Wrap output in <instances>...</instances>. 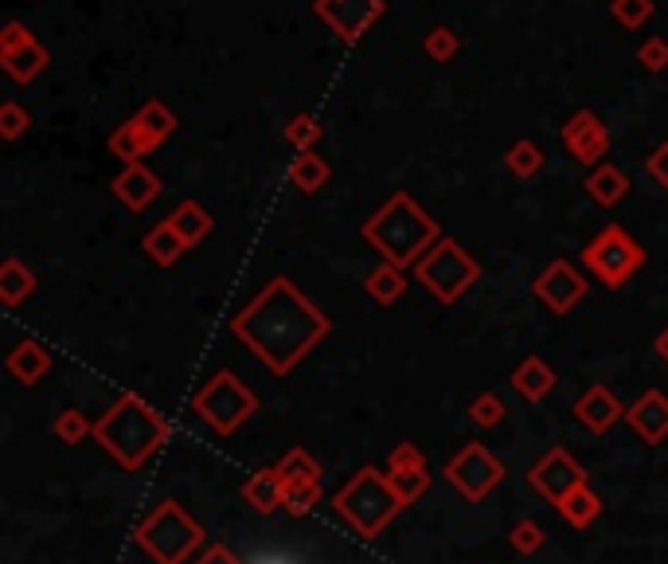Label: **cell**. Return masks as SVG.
Returning <instances> with one entry per match:
<instances>
[{
	"label": "cell",
	"instance_id": "cell-1",
	"mask_svg": "<svg viewBox=\"0 0 668 564\" xmlns=\"http://www.w3.org/2000/svg\"><path fill=\"white\" fill-rule=\"evenodd\" d=\"M231 333L274 376H289L333 333V321L313 298L297 291L294 279L278 274L235 314Z\"/></svg>",
	"mask_w": 668,
	"mask_h": 564
},
{
	"label": "cell",
	"instance_id": "cell-2",
	"mask_svg": "<svg viewBox=\"0 0 668 564\" xmlns=\"http://www.w3.org/2000/svg\"><path fill=\"white\" fill-rule=\"evenodd\" d=\"M363 244L380 251L383 263L415 271V263L442 239V227L410 192H391L360 224Z\"/></svg>",
	"mask_w": 668,
	"mask_h": 564
},
{
	"label": "cell",
	"instance_id": "cell-3",
	"mask_svg": "<svg viewBox=\"0 0 668 564\" xmlns=\"http://www.w3.org/2000/svg\"><path fill=\"white\" fill-rule=\"evenodd\" d=\"M94 439L103 443L121 470H141L172 439V423L153 404H145L138 392H126L114 400V408L103 420L94 423Z\"/></svg>",
	"mask_w": 668,
	"mask_h": 564
},
{
	"label": "cell",
	"instance_id": "cell-4",
	"mask_svg": "<svg viewBox=\"0 0 668 564\" xmlns=\"http://www.w3.org/2000/svg\"><path fill=\"white\" fill-rule=\"evenodd\" d=\"M333 509L356 537L375 541V537H380L383 529L395 521V514L403 509V502L395 498V490L387 486V470L360 467L353 479L336 490Z\"/></svg>",
	"mask_w": 668,
	"mask_h": 564
},
{
	"label": "cell",
	"instance_id": "cell-5",
	"mask_svg": "<svg viewBox=\"0 0 668 564\" xmlns=\"http://www.w3.org/2000/svg\"><path fill=\"white\" fill-rule=\"evenodd\" d=\"M138 549L157 564H188L195 553L207 549V529L180 506L177 498H165L145 517L133 533Z\"/></svg>",
	"mask_w": 668,
	"mask_h": 564
},
{
	"label": "cell",
	"instance_id": "cell-6",
	"mask_svg": "<svg viewBox=\"0 0 668 564\" xmlns=\"http://www.w3.org/2000/svg\"><path fill=\"white\" fill-rule=\"evenodd\" d=\"M415 282H422V291L442 302V306H454L465 291H474L481 282V263L457 239L442 235L415 263Z\"/></svg>",
	"mask_w": 668,
	"mask_h": 564
},
{
	"label": "cell",
	"instance_id": "cell-7",
	"mask_svg": "<svg viewBox=\"0 0 668 564\" xmlns=\"http://www.w3.org/2000/svg\"><path fill=\"white\" fill-rule=\"evenodd\" d=\"M192 412L212 427L219 439L235 435L242 423L259 412V396L242 385L231 368H219L215 376H207V385L192 396Z\"/></svg>",
	"mask_w": 668,
	"mask_h": 564
},
{
	"label": "cell",
	"instance_id": "cell-8",
	"mask_svg": "<svg viewBox=\"0 0 668 564\" xmlns=\"http://www.w3.org/2000/svg\"><path fill=\"white\" fill-rule=\"evenodd\" d=\"M578 259H583V267L603 282L606 291H618V286H625V282L645 267V247H641L622 224H606L603 232L583 247Z\"/></svg>",
	"mask_w": 668,
	"mask_h": 564
},
{
	"label": "cell",
	"instance_id": "cell-9",
	"mask_svg": "<svg viewBox=\"0 0 668 564\" xmlns=\"http://www.w3.org/2000/svg\"><path fill=\"white\" fill-rule=\"evenodd\" d=\"M445 479H450V486H454L462 498L485 502L492 490L509 479V470H504V462L497 459L485 443H465L462 451L445 462Z\"/></svg>",
	"mask_w": 668,
	"mask_h": 564
},
{
	"label": "cell",
	"instance_id": "cell-10",
	"mask_svg": "<svg viewBox=\"0 0 668 564\" xmlns=\"http://www.w3.org/2000/svg\"><path fill=\"white\" fill-rule=\"evenodd\" d=\"M586 482H591V479H586L583 462H578L571 451H563V447L544 451V459L528 470V486L536 490L544 502H551V509H556L559 502L571 494V490L586 486Z\"/></svg>",
	"mask_w": 668,
	"mask_h": 564
},
{
	"label": "cell",
	"instance_id": "cell-11",
	"mask_svg": "<svg viewBox=\"0 0 668 564\" xmlns=\"http://www.w3.org/2000/svg\"><path fill=\"white\" fill-rule=\"evenodd\" d=\"M586 291H591V282L566 263V259H551V263L536 274V282H532V294H536L551 314H559V318L575 310L578 302L586 298Z\"/></svg>",
	"mask_w": 668,
	"mask_h": 564
},
{
	"label": "cell",
	"instance_id": "cell-12",
	"mask_svg": "<svg viewBox=\"0 0 668 564\" xmlns=\"http://www.w3.org/2000/svg\"><path fill=\"white\" fill-rule=\"evenodd\" d=\"M383 0H313L317 20L344 44H356L363 32L383 16Z\"/></svg>",
	"mask_w": 668,
	"mask_h": 564
},
{
	"label": "cell",
	"instance_id": "cell-13",
	"mask_svg": "<svg viewBox=\"0 0 668 564\" xmlns=\"http://www.w3.org/2000/svg\"><path fill=\"white\" fill-rule=\"evenodd\" d=\"M559 141H563V150L571 153L578 165H586V169H598L603 157L610 153V130H606V122L594 110L571 114V118L563 122Z\"/></svg>",
	"mask_w": 668,
	"mask_h": 564
},
{
	"label": "cell",
	"instance_id": "cell-14",
	"mask_svg": "<svg viewBox=\"0 0 668 564\" xmlns=\"http://www.w3.org/2000/svg\"><path fill=\"white\" fill-rule=\"evenodd\" d=\"M625 412H630V408H625L622 400L613 396L610 385H591V388H586V392L575 400V420L583 423V427H586L591 435L613 432V423L625 420Z\"/></svg>",
	"mask_w": 668,
	"mask_h": 564
},
{
	"label": "cell",
	"instance_id": "cell-15",
	"mask_svg": "<svg viewBox=\"0 0 668 564\" xmlns=\"http://www.w3.org/2000/svg\"><path fill=\"white\" fill-rule=\"evenodd\" d=\"M625 423L637 432L641 443H649V447L665 443L668 439V396L657 392V388L641 392L630 404V412H625Z\"/></svg>",
	"mask_w": 668,
	"mask_h": 564
},
{
	"label": "cell",
	"instance_id": "cell-16",
	"mask_svg": "<svg viewBox=\"0 0 668 564\" xmlns=\"http://www.w3.org/2000/svg\"><path fill=\"white\" fill-rule=\"evenodd\" d=\"M160 177L153 169H145V165H126V169L114 177V185H110V192H114V200L118 204H126L130 212H145L153 200L160 197Z\"/></svg>",
	"mask_w": 668,
	"mask_h": 564
},
{
	"label": "cell",
	"instance_id": "cell-17",
	"mask_svg": "<svg viewBox=\"0 0 668 564\" xmlns=\"http://www.w3.org/2000/svg\"><path fill=\"white\" fill-rule=\"evenodd\" d=\"M509 385H512V392L524 396L528 404H544V400L556 392L559 376H556V368H551L544 357H524L516 368H512Z\"/></svg>",
	"mask_w": 668,
	"mask_h": 564
},
{
	"label": "cell",
	"instance_id": "cell-18",
	"mask_svg": "<svg viewBox=\"0 0 668 564\" xmlns=\"http://www.w3.org/2000/svg\"><path fill=\"white\" fill-rule=\"evenodd\" d=\"M583 188H586V197H591L598 208H618L625 197H630V188H633V185H630V177H625V173L618 169V165L603 161L598 169L586 173Z\"/></svg>",
	"mask_w": 668,
	"mask_h": 564
},
{
	"label": "cell",
	"instance_id": "cell-19",
	"mask_svg": "<svg viewBox=\"0 0 668 564\" xmlns=\"http://www.w3.org/2000/svg\"><path fill=\"white\" fill-rule=\"evenodd\" d=\"M39 279L36 271H32L24 259H16V255H9L4 263H0V302L9 306V310H16V306H24V302L36 294Z\"/></svg>",
	"mask_w": 668,
	"mask_h": 564
},
{
	"label": "cell",
	"instance_id": "cell-20",
	"mask_svg": "<svg viewBox=\"0 0 668 564\" xmlns=\"http://www.w3.org/2000/svg\"><path fill=\"white\" fill-rule=\"evenodd\" d=\"M282 479H278V467H262L254 470L251 479L242 482V502L254 509V514H274V509H282Z\"/></svg>",
	"mask_w": 668,
	"mask_h": 564
},
{
	"label": "cell",
	"instance_id": "cell-21",
	"mask_svg": "<svg viewBox=\"0 0 668 564\" xmlns=\"http://www.w3.org/2000/svg\"><path fill=\"white\" fill-rule=\"evenodd\" d=\"M4 365H9V373L16 376L20 385H39V380L51 373V365H56V361H51V353H47L39 341H20V345L9 353V361H4Z\"/></svg>",
	"mask_w": 668,
	"mask_h": 564
},
{
	"label": "cell",
	"instance_id": "cell-22",
	"mask_svg": "<svg viewBox=\"0 0 668 564\" xmlns=\"http://www.w3.org/2000/svg\"><path fill=\"white\" fill-rule=\"evenodd\" d=\"M168 224L177 227L180 239H184L188 247H200L207 239V235L215 232V220L212 212H207L200 200H180L177 208H172V216H168Z\"/></svg>",
	"mask_w": 668,
	"mask_h": 564
},
{
	"label": "cell",
	"instance_id": "cell-23",
	"mask_svg": "<svg viewBox=\"0 0 668 564\" xmlns=\"http://www.w3.org/2000/svg\"><path fill=\"white\" fill-rule=\"evenodd\" d=\"M286 180L297 188V192L313 197V192H321V188L333 180V165H329L325 157H317V153H297V157L289 161Z\"/></svg>",
	"mask_w": 668,
	"mask_h": 564
},
{
	"label": "cell",
	"instance_id": "cell-24",
	"mask_svg": "<svg viewBox=\"0 0 668 564\" xmlns=\"http://www.w3.org/2000/svg\"><path fill=\"white\" fill-rule=\"evenodd\" d=\"M603 509H606L603 498H598V494H594V486L586 482V486L571 490V494H566V498L559 502L556 514L563 517V521H566L571 529H591L594 521L603 517Z\"/></svg>",
	"mask_w": 668,
	"mask_h": 564
},
{
	"label": "cell",
	"instance_id": "cell-25",
	"mask_svg": "<svg viewBox=\"0 0 668 564\" xmlns=\"http://www.w3.org/2000/svg\"><path fill=\"white\" fill-rule=\"evenodd\" d=\"M363 291L375 306H395V302L407 294V271L403 267H391V263H380L371 267L368 279H363Z\"/></svg>",
	"mask_w": 668,
	"mask_h": 564
},
{
	"label": "cell",
	"instance_id": "cell-26",
	"mask_svg": "<svg viewBox=\"0 0 668 564\" xmlns=\"http://www.w3.org/2000/svg\"><path fill=\"white\" fill-rule=\"evenodd\" d=\"M133 122L141 126V133L148 138V145L153 150H160L172 133H177V114L168 110L160 98H148V103H141L138 106V114H133Z\"/></svg>",
	"mask_w": 668,
	"mask_h": 564
},
{
	"label": "cell",
	"instance_id": "cell-27",
	"mask_svg": "<svg viewBox=\"0 0 668 564\" xmlns=\"http://www.w3.org/2000/svg\"><path fill=\"white\" fill-rule=\"evenodd\" d=\"M145 255L148 259H153V263L157 267H172V263H180V255L184 251H192V247L184 244V239H180V232L172 224H168V220H160L157 227H148L145 232Z\"/></svg>",
	"mask_w": 668,
	"mask_h": 564
},
{
	"label": "cell",
	"instance_id": "cell-28",
	"mask_svg": "<svg viewBox=\"0 0 668 564\" xmlns=\"http://www.w3.org/2000/svg\"><path fill=\"white\" fill-rule=\"evenodd\" d=\"M106 150H110L114 157L121 161V165H138L145 153H153V145H148V138L141 133V126L133 122V118H126V122L110 130V138H106Z\"/></svg>",
	"mask_w": 668,
	"mask_h": 564
},
{
	"label": "cell",
	"instance_id": "cell-29",
	"mask_svg": "<svg viewBox=\"0 0 668 564\" xmlns=\"http://www.w3.org/2000/svg\"><path fill=\"white\" fill-rule=\"evenodd\" d=\"M47 63H51V51H47L44 44H28L20 47L16 56H4L0 59V67H4V75L12 79V83H32V79H39L47 71Z\"/></svg>",
	"mask_w": 668,
	"mask_h": 564
},
{
	"label": "cell",
	"instance_id": "cell-30",
	"mask_svg": "<svg viewBox=\"0 0 668 564\" xmlns=\"http://www.w3.org/2000/svg\"><path fill=\"white\" fill-rule=\"evenodd\" d=\"M278 467V479L282 486H289V482H309V479H321L325 470H321V462L313 459V455L306 451V447H294V451L282 455V462H274Z\"/></svg>",
	"mask_w": 668,
	"mask_h": 564
},
{
	"label": "cell",
	"instance_id": "cell-31",
	"mask_svg": "<svg viewBox=\"0 0 668 564\" xmlns=\"http://www.w3.org/2000/svg\"><path fill=\"white\" fill-rule=\"evenodd\" d=\"M321 122H317L313 114H294L286 126H282V138H286L289 150L297 153H317V141H321Z\"/></svg>",
	"mask_w": 668,
	"mask_h": 564
},
{
	"label": "cell",
	"instance_id": "cell-32",
	"mask_svg": "<svg viewBox=\"0 0 668 564\" xmlns=\"http://www.w3.org/2000/svg\"><path fill=\"white\" fill-rule=\"evenodd\" d=\"M504 165H509L512 177L520 180H532L539 169H544V150H539L536 141H516V145H509V153H504Z\"/></svg>",
	"mask_w": 668,
	"mask_h": 564
},
{
	"label": "cell",
	"instance_id": "cell-33",
	"mask_svg": "<svg viewBox=\"0 0 668 564\" xmlns=\"http://www.w3.org/2000/svg\"><path fill=\"white\" fill-rule=\"evenodd\" d=\"M286 494H282V509H286L289 517H306L313 514V506L321 502V479H309V482H289V486H282Z\"/></svg>",
	"mask_w": 668,
	"mask_h": 564
},
{
	"label": "cell",
	"instance_id": "cell-34",
	"mask_svg": "<svg viewBox=\"0 0 668 564\" xmlns=\"http://www.w3.org/2000/svg\"><path fill=\"white\" fill-rule=\"evenodd\" d=\"M504 415H509V400H504L501 392H481V396H474V404H469V420H474L481 432L501 427Z\"/></svg>",
	"mask_w": 668,
	"mask_h": 564
},
{
	"label": "cell",
	"instance_id": "cell-35",
	"mask_svg": "<svg viewBox=\"0 0 668 564\" xmlns=\"http://www.w3.org/2000/svg\"><path fill=\"white\" fill-rule=\"evenodd\" d=\"M387 486L395 490V498H399L403 509H407V506H415V502L430 490V470H407V474H399V470H387Z\"/></svg>",
	"mask_w": 668,
	"mask_h": 564
},
{
	"label": "cell",
	"instance_id": "cell-36",
	"mask_svg": "<svg viewBox=\"0 0 668 564\" xmlns=\"http://www.w3.org/2000/svg\"><path fill=\"white\" fill-rule=\"evenodd\" d=\"M51 432H56V439H63L67 447H79V443H86L94 435V423L86 420L79 408H67V412L56 415V423H51Z\"/></svg>",
	"mask_w": 668,
	"mask_h": 564
},
{
	"label": "cell",
	"instance_id": "cell-37",
	"mask_svg": "<svg viewBox=\"0 0 668 564\" xmlns=\"http://www.w3.org/2000/svg\"><path fill=\"white\" fill-rule=\"evenodd\" d=\"M422 51H427L434 63H450V59L462 51V39H457L454 28H445V24H438V28H430L427 36H422Z\"/></svg>",
	"mask_w": 668,
	"mask_h": 564
},
{
	"label": "cell",
	"instance_id": "cell-38",
	"mask_svg": "<svg viewBox=\"0 0 668 564\" xmlns=\"http://www.w3.org/2000/svg\"><path fill=\"white\" fill-rule=\"evenodd\" d=\"M610 16L618 20L625 32H637L641 24H649L653 0H610Z\"/></svg>",
	"mask_w": 668,
	"mask_h": 564
},
{
	"label": "cell",
	"instance_id": "cell-39",
	"mask_svg": "<svg viewBox=\"0 0 668 564\" xmlns=\"http://www.w3.org/2000/svg\"><path fill=\"white\" fill-rule=\"evenodd\" d=\"M544 541H548V533L539 529V521H532V517H524V521H516V526L509 529V545L516 549L520 556H532L544 549Z\"/></svg>",
	"mask_w": 668,
	"mask_h": 564
},
{
	"label": "cell",
	"instance_id": "cell-40",
	"mask_svg": "<svg viewBox=\"0 0 668 564\" xmlns=\"http://www.w3.org/2000/svg\"><path fill=\"white\" fill-rule=\"evenodd\" d=\"M28 126H32V114L24 110L20 103H0V138L4 141H16V138H24L28 133Z\"/></svg>",
	"mask_w": 668,
	"mask_h": 564
},
{
	"label": "cell",
	"instance_id": "cell-41",
	"mask_svg": "<svg viewBox=\"0 0 668 564\" xmlns=\"http://www.w3.org/2000/svg\"><path fill=\"white\" fill-rule=\"evenodd\" d=\"M387 470H399V474H407V470H427V455H422V447L410 439L395 443L387 455Z\"/></svg>",
	"mask_w": 668,
	"mask_h": 564
},
{
	"label": "cell",
	"instance_id": "cell-42",
	"mask_svg": "<svg viewBox=\"0 0 668 564\" xmlns=\"http://www.w3.org/2000/svg\"><path fill=\"white\" fill-rule=\"evenodd\" d=\"M637 63L645 67V71H653V75L668 71V39H660V36L641 39V47H637Z\"/></svg>",
	"mask_w": 668,
	"mask_h": 564
},
{
	"label": "cell",
	"instance_id": "cell-43",
	"mask_svg": "<svg viewBox=\"0 0 668 564\" xmlns=\"http://www.w3.org/2000/svg\"><path fill=\"white\" fill-rule=\"evenodd\" d=\"M28 44H36V36L24 28V20H9V24L0 28V59L16 56L20 47H28Z\"/></svg>",
	"mask_w": 668,
	"mask_h": 564
},
{
	"label": "cell",
	"instance_id": "cell-44",
	"mask_svg": "<svg viewBox=\"0 0 668 564\" xmlns=\"http://www.w3.org/2000/svg\"><path fill=\"white\" fill-rule=\"evenodd\" d=\"M645 173H649V177L657 180V185L668 192V138L660 141V145L649 153V157H645Z\"/></svg>",
	"mask_w": 668,
	"mask_h": 564
},
{
	"label": "cell",
	"instance_id": "cell-45",
	"mask_svg": "<svg viewBox=\"0 0 668 564\" xmlns=\"http://www.w3.org/2000/svg\"><path fill=\"white\" fill-rule=\"evenodd\" d=\"M195 564H242V561H239V553H235V549H227V545H207L204 553L195 556Z\"/></svg>",
	"mask_w": 668,
	"mask_h": 564
},
{
	"label": "cell",
	"instance_id": "cell-46",
	"mask_svg": "<svg viewBox=\"0 0 668 564\" xmlns=\"http://www.w3.org/2000/svg\"><path fill=\"white\" fill-rule=\"evenodd\" d=\"M657 357L668 365V326H665V333H660V338H657Z\"/></svg>",
	"mask_w": 668,
	"mask_h": 564
}]
</instances>
